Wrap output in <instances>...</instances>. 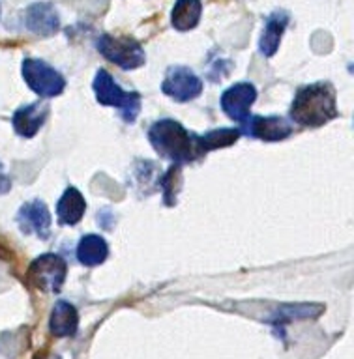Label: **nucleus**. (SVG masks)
I'll return each instance as SVG.
<instances>
[{
	"mask_svg": "<svg viewBox=\"0 0 354 359\" xmlns=\"http://www.w3.org/2000/svg\"><path fill=\"white\" fill-rule=\"evenodd\" d=\"M337 116L336 90L330 83H315L298 90L291 107L292 122L319 128Z\"/></svg>",
	"mask_w": 354,
	"mask_h": 359,
	"instance_id": "nucleus-1",
	"label": "nucleus"
},
{
	"mask_svg": "<svg viewBox=\"0 0 354 359\" xmlns=\"http://www.w3.org/2000/svg\"><path fill=\"white\" fill-rule=\"evenodd\" d=\"M148 139L154 150L159 156L171 159L174 165L191 163L202 156L199 142H197V135L190 133L182 123L171 118L154 123L148 131Z\"/></svg>",
	"mask_w": 354,
	"mask_h": 359,
	"instance_id": "nucleus-2",
	"label": "nucleus"
},
{
	"mask_svg": "<svg viewBox=\"0 0 354 359\" xmlns=\"http://www.w3.org/2000/svg\"><path fill=\"white\" fill-rule=\"evenodd\" d=\"M92 88H94L96 100L100 101L101 105L120 109L126 122H133L137 118L140 109V95L137 92H124L105 69L96 73Z\"/></svg>",
	"mask_w": 354,
	"mask_h": 359,
	"instance_id": "nucleus-3",
	"label": "nucleus"
},
{
	"mask_svg": "<svg viewBox=\"0 0 354 359\" xmlns=\"http://www.w3.org/2000/svg\"><path fill=\"white\" fill-rule=\"evenodd\" d=\"M96 47L107 60L117 64L122 69H137L145 64L146 55L145 49L140 47L139 41H135L129 36H111L103 34L96 41Z\"/></svg>",
	"mask_w": 354,
	"mask_h": 359,
	"instance_id": "nucleus-4",
	"label": "nucleus"
},
{
	"mask_svg": "<svg viewBox=\"0 0 354 359\" xmlns=\"http://www.w3.org/2000/svg\"><path fill=\"white\" fill-rule=\"evenodd\" d=\"M21 72L25 83L41 97H55L64 92L66 81L47 62L38 60V58H27V60H22Z\"/></svg>",
	"mask_w": 354,
	"mask_h": 359,
	"instance_id": "nucleus-5",
	"label": "nucleus"
},
{
	"mask_svg": "<svg viewBox=\"0 0 354 359\" xmlns=\"http://www.w3.org/2000/svg\"><path fill=\"white\" fill-rule=\"evenodd\" d=\"M66 273L67 266L64 258L55 255V252H45L30 264L28 280L39 290L58 292L66 280Z\"/></svg>",
	"mask_w": 354,
	"mask_h": 359,
	"instance_id": "nucleus-6",
	"label": "nucleus"
},
{
	"mask_svg": "<svg viewBox=\"0 0 354 359\" xmlns=\"http://www.w3.org/2000/svg\"><path fill=\"white\" fill-rule=\"evenodd\" d=\"M162 90L163 94L173 97L174 101L185 103V101L195 100L197 95L201 94L202 81L191 72L190 67L174 66L169 69L163 79Z\"/></svg>",
	"mask_w": 354,
	"mask_h": 359,
	"instance_id": "nucleus-7",
	"label": "nucleus"
},
{
	"mask_svg": "<svg viewBox=\"0 0 354 359\" xmlns=\"http://www.w3.org/2000/svg\"><path fill=\"white\" fill-rule=\"evenodd\" d=\"M240 133L261 140H283L292 133V126L289 120L280 116H247L244 120V128L238 129Z\"/></svg>",
	"mask_w": 354,
	"mask_h": 359,
	"instance_id": "nucleus-8",
	"label": "nucleus"
},
{
	"mask_svg": "<svg viewBox=\"0 0 354 359\" xmlns=\"http://www.w3.org/2000/svg\"><path fill=\"white\" fill-rule=\"evenodd\" d=\"M257 100V90L249 83L232 84L221 95V109L236 122H244L249 116V109Z\"/></svg>",
	"mask_w": 354,
	"mask_h": 359,
	"instance_id": "nucleus-9",
	"label": "nucleus"
},
{
	"mask_svg": "<svg viewBox=\"0 0 354 359\" xmlns=\"http://www.w3.org/2000/svg\"><path fill=\"white\" fill-rule=\"evenodd\" d=\"M17 223L25 234L38 236L39 240H47L51 232V213L44 201H30L22 204L17 213Z\"/></svg>",
	"mask_w": 354,
	"mask_h": 359,
	"instance_id": "nucleus-10",
	"label": "nucleus"
},
{
	"mask_svg": "<svg viewBox=\"0 0 354 359\" xmlns=\"http://www.w3.org/2000/svg\"><path fill=\"white\" fill-rule=\"evenodd\" d=\"M25 25L30 32L38 36H53L60 27V19H58L55 6L49 2H36L28 6L25 13Z\"/></svg>",
	"mask_w": 354,
	"mask_h": 359,
	"instance_id": "nucleus-11",
	"label": "nucleus"
},
{
	"mask_svg": "<svg viewBox=\"0 0 354 359\" xmlns=\"http://www.w3.org/2000/svg\"><path fill=\"white\" fill-rule=\"evenodd\" d=\"M47 114H49V105H45V103H30V105L21 107L13 114V129L21 137L30 139L44 126Z\"/></svg>",
	"mask_w": 354,
	"mask_h": 359,
	"instance_id": "nucleus-12",
	"label": "nucleus"
},
{
	"mask_svg": "<svg viewBox=\"0 0 354 359\" xmlns=\"http://www.w3.org/2000/svg\"><path fill=\"white\" fill-rule=\"evenodd\" d=\"M287 25H289V13L287 11H274L272 15H268L266 22H264L263 36L258 41V49L264 56H274L277 47H280L281 36L285 32Z\"/></svg>",
	"mask_w": 354,
	"mask_h": 359,
	"instance_id": "nucleus-13",
	"label": "nucleus"
},
{
	"mask_svg": "<svg viewBox=\"0 0 354 359\" xmlns=\"http://www.w3.org/2000/svg\"><path fill=\"white\" fill-rule=\"evenodd\" d=\"M84 210H86V202H84V196L81 195V191L75 189V187H67L64 191V195L60 196V201L56 204V215H58V221L64 226H72V224H77L84 215Z\"/></svg>",
	"mask_w": 354,
	"mask_h": 359,
	"instance_id": "nucleus-14",
	"label": "nucleus"
},
{
	"mask_svg": "<svg viewBox=\"0 0 354 359\" xmlns=\"http://www.w3.org/2000/svg\"><path fill=\"white\" fill-rule=\"evenodd\" d=\"M79 314L72 303L58 302L53 307L49 320V330L55 337H73L77 333Z\"/></svg>",
	"mask_w": 354,
	"mask_h": 359,
	"instance_id": "nucleus-15",
	"label": "nucleus"
},
{
	"mask_svg": "<svg viewBox=\"0 0 354 359\" xmlns=\"http://www.w3.org/2000/svg\"><path fill=\"white\" fill-rule=\"evenodd\" d=\"M107 255H109V247L101 236L88 234L79 241L77 260L86 268H94V266L103 264L107 260Z\"/></svg>",
	"mask_w": 354,
	"mask_h": 359,
	"instance_id": "nucleus-16",
	"label": "nucleus"
},
{
	"mask_svg": "<svg viewBox=\"0 0 354 359\" xmlns=\"http://www.w3.org/2000/svg\"><path fill=\"white\" fill-rule=\"evenodd\" d=\"M202 13L201 0H176L171 11V22L180 32H188L199 25Z\"/></svg>",
	"mask_w": 354,
	"mask_h": 359,
	"instance_id": "nucleus-17",
	"label": "nucleus"
},
{
	"mask_svg": "<svg viewBox=\"0 0 354 359\" xmlns=\"http://www.w3.org/2000/svg\"><path fill=\"white\" fill-rule=\"evenodd\" d=\"M238 137H240L238 129H216V131H210L206 135H197V142H199L201 154L204 156L210 150H218V148L235 144Z\"/></svg>",
	"mask_w": 354,
	"mask_h": 359,
	"instance_id": "nucleus-18",
	"label": "nucleus"
},
{
	"mask_svg": "<svg viewBox=\"0 0 354 359\" xmlns=\"http://www.w3.org/2000/svg\"><path fill=\"white\" fill-rule=\"evenodd\" d=\"M10 189H11V180L10 176H6L4 167H2V163H0V195H6Z\"/></svg>",
	"mask_w": 354,
	"mask_h": 359,
	"instance_id": "nucleus-19",
	"label": "nucleus"
}]
</instances>
